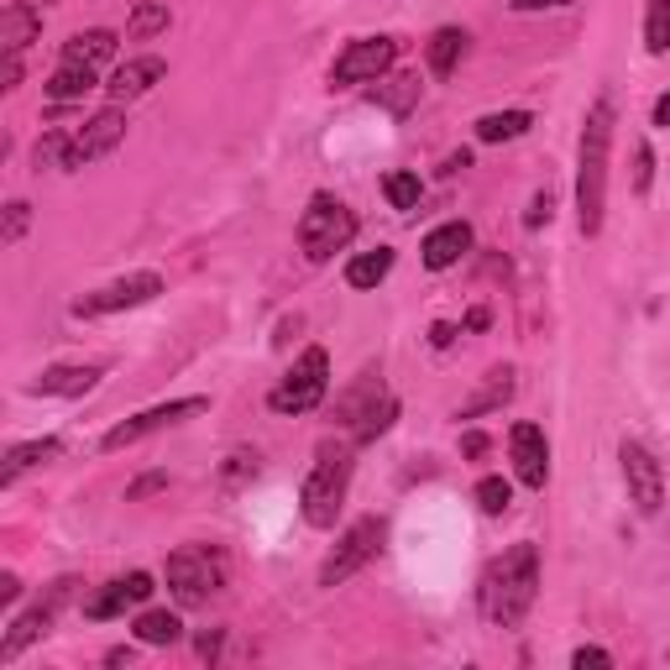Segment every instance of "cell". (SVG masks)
I'll list each match as a JSON object with an SVG mask.
<instances>
[{
	"label": "cell",
	"mask_w": 670,
	"mask_h": 670,
	"mask_svg": "<svg viewBox=\"0 0 670 670\" xmlns=\"http://www.w3.org/2000/svg\"><path fill=\"white\" fill-rule=\"evenodd\" d=\"M158 293H163V278H158V273H126V278H116V284L84 293V299L73 304V314H79V320H95V314L137 310V304H152Z\"/></svg>",
	"instance_id": "10"
},
{
	"label": "cell",
	"mask_w": 670,
	"mask_h": 670,
	"mask_svg": "<svg viewBox=\"0 0 670 670\" xmlns=\"http://www.w3.org/2000/svg\"><path fill=\"white\" fill-rule=\"evenodd\" d=\"M220 477L231 482V487H236V482H246V477H257V451H231V455H226V472H220Z\"/></svg>",
	"instance_id": "37"
},
{
	"label": "cell",
	"mask_w": 670,
	"mask_h": 670,
	"mask_svg": "<svg viewBox=\"0 0 670 670\" xmlns=\"http://www.w3.org/2000/svg\"><path fill=\"white\" fill-rule=\"evenodd\" d=\"M90 90H95V69H84V63H58V73L48 79V100H58V105L84 100Z\"/></svg>",
	"instance_id": "27"
},
{
	"label": "cell",
	"mask_w": 670,
	"mask_h": 670,
	"mask_svg": "<svg viewBox=\"0 0 670 670\" xmlns=\"http://www.w3.org/2000/svg\"><path fill=\"white\" fill-rule=\"evenodd\" d=\"M529 126H534L529 111H493V116L477 120V142H519Z\"/></svg>",
	"instance_id": "26"
},
{
	"label": "cell",
	"mask_w": 670,
	"mask_h": 670,
	"mask_svg": "<svg viewBox=\"0 0 670 670\" xmlns=\"http://www.w3.org/2000/svg\"><path fill=\"white\" fill-rule=\"evenodd\" d=\"M461 451H466V455H487V435L466 430V435H461Z\"/></svg>",
	"instance_id": "45"
},
{
	"label": "cell",
	"mask_w": 670,
	"mask_h": 670,
	"mask_svg": "<svg viewBox=\"0 0 670 670\" xmlns=\"http://www.w3.org/2000/svg\"><path fill=\"white\" fill-rule=\"evenodd\" d=\"M649 178H655V152L649 142L634 147V194H649Z\"/></svg>",
	"instance_id": "38"
},
{
	"label": "cell",
	"mask_w": 670,
	"mask_h": 670,
	"mask_svg": "<svg viewBox=\"0 0 670 670\" xmlns=\"http://www.w3.org/2000/svg\"><path fill=\"white\" fill-rule=\"evenodd\" d=\"M383 194L393 210H414L419 205V194H425V184H419V173H408V168H393L383 178Z\"/></svg>",
	"instance_id": "32"
},
{
	"label": "cell",
	"mask_w": 670,
	"mask_h": 670,
	"mask_svg": "<svg viewBox=\"0 0 670 670\" xmlns=\"http://www.w3.org/2000/svg\"><path fill=\"white\" fill-rule=\"evenodd\" d=\"M383 540H388V519H378V513H367V519H357V524H346V534L335 540V551L325 555V566H320V587H340V581H351L367 561H378Z\"/></svg>",
	"instance_id": "7"
},
{
	"label": "cell",
	"mask_w": 670,
	"mask_h": 670,
	"mask_svg": "<svg viewBox=\"0 0 670 670\" xmlns=\"http://www.w3.org/2000/svg\"><path fill=\"white\" fill-rule=\"evenodd\" d=\"M16 598H22V581L5 571V576H0V602H16Z\"/></svg>",
	"instance_id": "46"
},
{
	"label": "cell",
	"mask_w": 670,
	"mask_h": 670,
	"mask_svg": "<svg viewBox=\"0 0 670 670\" xmlns=\"http://www.w3.org/2000/svg\"><path fill=\"white\" fill-rule=\"evenodd\" d=\"M487 320H493L487 310H472V314H466V331H487Z\"/></svg>",
	"instance_id": "50"
},
{
	"label": "cell",
	"mask_w": 670,
	"mask_h": 670,
	"mask_svg": "<svg viewBox=\"0 0 670 670\" xmlns=\"http://www.w3.org/2000/svg\"><path fill=\"white\" fill-rule=\"evenodd\" d=\"M220 581H226V555L216 545H184V551L168 555V592L184 608L220 592Z\"/></svg>",
	"instance_id": "6"
},
{
	"label": "cell",
	"mask_w": 670,
	"mask_h": 670,
	"mask_svg": "<svg viewBox=\"0 0 670 670\" xmlns=\"http://www.w3.org/2000/svg\"><path fill=\"white\" fill-rule=\"evenodd\" d=\"M393 273V246H372V252H357L346 263V284L351 288H378Z\"/></svg>",
	"instance_id": "25"
},
{
	"label": "cell",
	"mask_w": 670,
	"mask_h": 670,
	"mask_svg": "<svg viewBox=\"0 0 670 670\" xmlns=\"http://www.w3.org/2000/svg\"><path fill=\"white\" fill-rule=\"evenodd\" d=\"M37 37H43V11H37V5H22V0H16V5L0 11V48L5 53H22L26 43H37Z\"/></svg>",
	"instance_id": "23"
},
{
	"label": "cell",
	"mask_w": 670,
	"mask_h": 670,
	"mask_svg": "<svg viewBox=\"0 0 670 670\" xmlns=\"http://www.w3.org/2000/svg\"><path fill=\"white\" fill-rule=\"evenodd\" d=\"M655 126H666V131H670V90L655 100Z\"/></svg>",
	"instance_id": "47"
},
{
	"label": "cell",
	"mask_w": 670,
	"mask_h": 670,
	"mask_svg": "<svg viewBox=\"0 0 670 670\" xmlns=\"http://www.w3.org/2000/svg\"><path fill=\"white\" fill-rule=\"evenodd\" d=\"M430 340H435V346H440V351H446V346H451V340H455V325H435V331H430Z\"/></svg>",
	"instance_id": "48"
},
{
	"label": "cell",
	"mask_w": 670,
	"mask_h": 670,
	"mask_svg": "<svg viewBox=\"0 0 670 670\" xmlns=\"http://www.w3.org/2000/svg\"><path fill=\"white\" fill-rule=\"evenodd\" d=\"M158 487H168V477H163V472H152V477L131 482V487H126V498H147V493H158Z\"/></svg>",
	"instance_id": "43"
},
{
	"label": "cell",
	"mask_w": 670,
	"mask_h": 670,
	"mask_svg": "<svg viewBox=\"0 0 670 670\" xmlns=\"http://www.w3.org/2000/svg\"><path fill=\"white\" fill-rule=\"evenodd\" d=\"M555 216V194L551 189H540L534 194V199H529V210H524V226L529 231H540V226H545V220Z\"/></svg>",
	"instance_id": "39"
},
{
	"label": "cell",
	"mask_w": 670,
	"mask_h": 670,
	"mask_svg": "<svg viewBox=\"0 0 670 670\" xmlns=\"http://www.w3.org/2000/svg\"><path fill=\"white\" fill-rule=\"evenodd\" d=\"M425 53H430V73H440V79H446V73L461 63V53H466V32H461V26H440Z\"/></svg>",
	"instance_id": "29"
},
{
	"label": "cell",
	"mask_w": 670,
	"mask_h": 670,
	"mask_svg": "<svg viewBox=\"0 0 670 670\" xmlns=\"http://www.w3.org/2000/svg\"><path fill=\"white\" fill-rule=\"evenodd\" d=\"M116 32H105V26H90V32H73L69 43H63V63H84V69H100V63H111L116 58Z\"/></svg>",
	"instance_id": "22"
},
{
	"label": "cell",
	"mask_w": 670,
	"mask_h": 670,
	"mask_svg": "<svg viewBox=\"0 0 670 670\" xmlns=\"http://www.w3.org/2000/svg\"><path fill=\"white\" fill-rule=\"evenodd\" d=\"M540 598V551L519 540L513 551H503L477 581V608L493 628H519L529 608Z\"/></svg>",
	"instance_id": "1"
},
{
	"label": "cell",
	"mask_w": 670,
	"mask_h": 670,
	"mask_svg": "<svg viewBox=\"0 0 670 670\" xmlns=\"http://www.w3.org/2000/svg\"><path fill=\"white\" fill-rule=\"evenodd\" d=\"M163 73H168V63H163V58H152V53H147V58H126V63L111 73L105 95H111V105H131V100H142L147 90L163 79Z\"/></svg>",
	"instance_id": "16"
},
{
	"label": "cell",
	"mask_w": 670,
	"mask_h": 670,
	"mask_svg": "<svg viewBox=\"0 0 670 670\" xmlns=\"http://www.w3.org/2000/svg\"><path fill=\"white\" fill-rule=\"evenodd\" d=\"M398 58V43L393 37H357L346 43V53L331 63V90H357V84H378Z\"/></svg>",
	"instance_id": "8"
},
{
	"label": "cell",
	"mask_w": 670,
	"mask_h": 670,
	"mask_svg": "<svg viewBox=\"0 0 670 670\" xmlns=\"http://www.w3.org/2000/svg\"><path fill=\"white\" fill-rule=\"evenodd\" d=\"M22 84V53H5V69H0V90H16Z\"/></svg>",
	"instance_id": "42"
},
{
	"label": "cell",
	"mask_w": 670,
	"mask_h": 670,
	"mask_svg": "<svg viewBox=\"0 0 670 670\" xmlns=\"http://www.w3.org/2000/svg\"><path fill=\"white\" fill-rule=\"evenodd\" d=\"M26 226H32V205H26V199H11V205H5V226H0V241H5V246H16V241L26 236Z\"/></svg>",
	"instance_id": "36"
},
{
	"label": "cell",
	"mask_w": 670,
	"mask_h": 670,
	"mask_svg": "<svg viewBox=\"0 0 670 670\" xmlns=\"http://www.w3.org/2000/svg\"><path fill=\"white\" fill-rule=\"evenodd\" d=\"M220 645H226V634H220V628H205V634H199V660H210V666H216L220 660Z\"/></svg>",
	"instance_id": "41"
},
{
	"label": "cell",
	"mask_w": 670,
	"mask_h": 670,
	"mask_svg": "<svg viewBox=\"0 0 670 670\" xmlns=\"http://www.w3.org/2000/svg\"><path fill=\"white\" fill-rule=\"evenodd\" d=\"M210 398H173V404H158V408H142V414H131V419H120L116 430H105V451H126V446H137L142 435L152 430H168V425H178V419H194V414H205Z\"/></svg>",
	"instance_id": "11"
},
{
	"label": "cell",
	"mask_w": 670,
	"mask_h": 670,
	"mask_svg": "<svg viewBox=\"0 0 670 670\" xmlns=\"http://www.w3.org/2000/svg\"><path fill=\"white\" fill-rule=\"evenodd\" d=\"M619 461H623V482H628V503H634L645 519H655V513L666 508V472H660V461H655L639 440H623Z\"/></svg>",
	"instance_id": "9"
},
{
	"label": "cell",
	"mask_w": 670,
	"mask_h": 670,
	"mask_svg": "<svg viewBox=\"0 0 670 670\" xmlns=\"http://www.w3.org/2000/svg\"><path fill=\"white\" fill-rule=\"evenodd\" d=\"M466 252H472V226H466V220H446V226H435L430 236H425V246H419V257H425L430 273L455 267Z\"/></svg>",
	"instance_id": "17"
},
{
	"label": "cell",
	"mask_w": 670,
	"mask_h": 670,
	"mask_svg": "<svg viewBox=\"0 0 670 670\" xmlns=\"http://www.w3.org/2000/svg\"><path fill=\"white\" fill-rule=\"evenodd\" d=\"M419 73H383L372 90H367V100L378 105V111H388V116H408L414 105H419Z\"/></svg>",
	"instance_id": "19"
},
{
	"label": "cell",
	"mask_w": 670,
	"mask_h": 670,
	"mask_svg": "<svg viewBox=\"0 0 670 670\" xmlns=\"http://www.w3.org/2000/svg\"><path fill=\"white\" fill-rule=\"evenodd\" d=\"M69 587H73V581H58L48 602H37V608H26L22 619L11 623V634L0 639V666H11V660H16V655H22L26 645H37V639L48 634V628H53V613H58V602L69 598Z\"/></svg>",
	"instance_id": "14"
},
{
	"label": "cell",
	"mask_w": 670,
	"mask_h": 670,
	"mask_svg": "<svg viewBox=\"0 0 670 670\" xmlns=\"http://www.w3.org/2000/svg\"><path fill=\"white\" fill-rule=\"evenodd\" d=\"M383 398H393V393L383 388V378H378V372H361V383L351 388V393H340V404H335V414H340V419H346V425L357 430L361 419H367L372 408L383 404Z\"/></svg>",
	"instance_id": "24"
},
{
	"label": "cell",
	"mask_w": 670,
	"mask_h": 670,
	"mask_svg": "<svg viewBox=\"0 0 670 670\" xmlns=\"http://www.w3.org/2000/svg\"><path fill=\"white\" fill-rule=\"evenodd\" d=\"M346 487H351V451L346 446H320V461L304 477V493H299V513L310 529H335V513L346 503Z\"/></svg>",
	"instance_id": "3"
},
{
	"label": "cell",
	"mask_w": 670,
	"mask_h": 670,
	"mask_svg": "<svg viewBox=\"0 0 670 670\" xmlns=\"http://www.w3.org/2000/svg\"><path fill=\"white\" fill-rule=\"evenodd\" d=\"M325 393H331V357H325V346H310L284 372V383L267 393V408L273 414H310V408L325 404Z\"/></svg>",
	"instance_id": "5"
},
{
	"label": "cell",
	"mask_w": 670,
	"mask_h": 670,
	"mask_svg": "<svg viewBox=\"0 0 670 670\" xmlns=\"http://www.w3.org/2000/svg\"><path fill=\"white\" fill-rule=\"evenodd\" d=\"M508 503H513V487L503 477H482L477 482V508L487 513V519H503L508 513Z\"/></svg>",
	"instance_id": "34"
},
{
	"label": "cell",
	"mask_w": 670,
	"mask_h": 670,
	"mask_svg": "<svg viewBox=\"0 0 670 670\" xmlns=\"http://www.w3.org/2000/svg\"><path fill=\"white\" fill-rule=\"evenodd\" d=\"M120 137H126V111H120V105H111V111L90 116L79 131H73L69 168H84V163H95V158H105V152H116Z\"/></svg>",
	"instance_id": "12"
},
{
	"label": "cell",
	"mask_w": 670,
	"mask_h": 670,
	"mask_svg": "<svg viewBox=\"0 0 670 670\" xmlns=\"http://www.w3.org/2000/svg\"><path fill=\"white\" fill-rule=\"evenodd\" d=\"M69 147H73L69 131H43V137H37V147H32V163H37V173H43V168H69Z\"/></svg>",
	"instance_id": "33"
},
{
	"label": "cell",
	"mask_w": 670,
	"mask_h": 670,
	"mask_svg": "<svg viewBox=\"0 0 670 670\" xmlns=\"http://www.w3.org/2000/svg\"><path fill=\"white\" fill-rule=\"evenodd\" d=\"M571 666L576 670H587V666H592V670H608V666H613V655H608V649H598V645H581L571 655Z\"/></svg>",
	"instance_id": "40"
},
{
	"label": "cell",
	"mask_w": 670,
	"mask_h": 670,
	"mask_svg": "<svg viewBox=\"0 0 670 670\" xmlns=\"http://www.w3.org/2000/svg\"><path fill=\"white\" fill-rule=\"evenodd\" d=\"M168 22H173V16H168L163 0H137V5H131V22H126V37H131V43H147V37L168 32Z\"/></svg>",
	"instance_id": "30"
},
{
	"label": "cell",
	"mask_w": 670,
	"mask_h": 670,
	"mask_svg": "<svg viewBox=\"0 0 670 670\" xmlns=\"http://www.w3.org/2000/svg\"><path fill=\"white\" fill-rule=\"evenodd\" d=\"M513 367H493L487 378H482V388L466 398V404L455 408V419H482V414H493V408H503L508 398H513Z\"/></svg>",
	"instance_id": "21"
},
{
	"label": "cell",
	"mask_w": 670,
	"mask_h": 670,
	"mask_svg": "<svg viewBox=\"0 0 670 670\" xmlns=\"http://www.w3.org/2000/svg\"><path fill=\"white\" fill-rule=\"evenodd\" d=\"M58 455H63V440H58V435H43V440H22V446H11V451H5V466H0V487H11L22 472L48 466V461H58Z\"/></svg>",
	"instance_id": "20"
},
{
	"label": "cell",
	"mask_w": 670,
	"mask_h": 670,
	"mask_svg": "<svg viewBox=\"0 0 670 670\" xmlns=\"http://www.w3.org/2000/svg\"><path fill=\"white\" fill-rule=\"evenodd\" d=\"M645 48L655 58L670 53V0H649L645 5Z\"/></svg>",
	"instance_id": "31"
},
{
	"label": "cell",
	"mask_w": 670,
	"mask_h": 670,
	"mask_svg": "<svg viewBox=\"0 0 670 670\" xmlns=\"http://www.w3.org/2000/svg\"><path fill=\"white\" fill-rule=\"evenodd\" d=\"M147 598H152V576H147V571L116 576V581H105V592H100V598L84 602V619H95V623L120 619L131 602H147Z\"/></svg>",
	"instance_id": "15"
},
{
	"label": "cell",
	"mask_w": 670,
	"mask_h": 670,
	"mask_svg": "<svg viewBox=\"0 0 670 670\" xmlns=\"http://www.w3.org/2000/svg\"><path fill=\"white\" fill-rule=\"evenodd\" d=\"M357 236V216L335 199V194H314L310 210L299 216V246L310 263H331L335 252H346V241Z\"/></svg>",
	"instance_id": "4"
},
{
	"label": "cell",
	"mask_w": 670,
	"mask_h": 670,
	"mask_svg": "<svg viewBox=\"0 0 670 670\" xmlns=\"http://www.w3.org/2000/svg\"><path fill=\"white\" fill-rule=\"evenodd\" d=\"M131 660H137V649H111L105 655V666H131Z\"/></svg>",
	"instance_id": "49"
},
{
	"label": "cell",
	"mask_w": 670,
	"mask_h": 670,
	"mask_svg": "<svg viewBox=\"0 0 670 670\" xmlns=\"http://www.w3.org/2000/svg\"><path fill=\"white\" fill-rule=\"evenodd\" d=\"M508 455H513V472H519L524 487H545V482H551V440H545L540 425L519 419V425L508 430Z\"/></svg>",
	"instance_id": "13"
},
{
	"label": "cell",
	"mask_w": 670,
	"mask_h": 670,
	"mask_svg": "<svg viewBox=\"0 0 670 670\" xmlns=\"http://www.w3.org/2000/svg\"><path fill=\"white\" fill-rule=\"evenodd\" d=\"M100 383V367H48L37 372L26 393H43V398H84L90 388Z\"/></svg>",
	"instance_id": "18"
},
{
	"label": "cell",
	"mask_w": 670,
	"mask_h": 670,
	"mask_svg": "<svg viewBox=\"0 0 670 670\" xmlns=\"http://www.w3.org/2000/svg\"><path fill=\"white\" fill-rule=\"evenodd\" d=\"M608 147H613V100H592L581 120V152H576V220L581 236L602 231V205H608Z\"/></svg>",
	"instance_id": "2"
},
{
	"label": "cell",
	"mask_w": 670,
	"mask_h": 670,
	"mask_svg": "<svg viewBox=\"0 0 670 670\" xmlns=\"http://www.w3.org/2000/svg\"><path fill=\"white\" fill-rule=\"evenodd\" d=\"M131 628H137V639H142V645H178V634H184L178 613H168V608H147Z\"/></svg>",
	"instance_id": "28"
},
{
	"label": "cell",
	"mask_w": 670,
	"mask_h": 670,
	"mask_svg": "<svg viewBox=\"0 0 670 670\" xmlns=\"http://www.w3.org/2000/svg\"><path fill=\"white\" fill-rule=\"evenodd\" d=\"M393 419H398V398H383V404L372 408V414L361 419L357 430H351V435H357V446H367V440H378V435H383L388 425H393Z\"/></svg>",
	"instance_id": "35"
},
{
	"label": "cell",
	"mask_w": 670,
	"mask_h": 670,
	"mask_svg": "<svg viewBox=\"0 0 670 670\" xmlns=\"http://www.w3.org/2000/svg\"><path fill=\"white\" fill-rule=\"evenodd\" d=\"M513 11H561V5H571V0H508Z\"/></svg>",
	"instance_id": "44"
}]
</instances>
